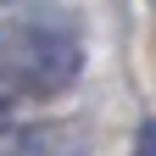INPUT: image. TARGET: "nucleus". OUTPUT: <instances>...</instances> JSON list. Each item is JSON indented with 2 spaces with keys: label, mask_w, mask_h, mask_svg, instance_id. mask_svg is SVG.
I'll list each match as a JSON object with an SVG mask.
<instances>
[{
  "label": "nucleus",
  "mask_w": 156,
  "mask_h": 156,
  "mask_svg": "<svg viewBox=\"0 0 156 156\" xmlns=\"http://www.w3.org/2000/svg\"><path fill=\"white\" fill-rule=\"evenodd\" d=\"M0 156H78V140L67 128H11Z\"/></svg>",
  "instance_id": "nucleus-2"
},
{
  "label": "nucleus",
  "mask_w": 156,
  "mask_h": 156,
  "mask_svg": "<svg viewBox=\"0 0 156 156\" xmlns=\"http://www.w3.org/2000/svg\"><path fill=\"white\" fill-rule=\"evenodd\" d=\"M78 67H84V45H78L73 23L56 6L11 11V23H6V89H11V101L67 89L78 78Z\"/></svg>",
  "instance_id": "nucleus-1"
},
{
  "label": "nucleus",
  "mask_w": 156,
  "mask_h": 156,
  "mask_svg": "<svg viewBox=\"0 0 156 156\" xmlns=\"http://www.w3.org/2000/svg\"><path fill=\"white\" fill-rule=\"evenodd\" d=\"M145 156H156V128H145Z\"/></svg>",
  "instance_id": "nucleus-3"
}]
</instances>
